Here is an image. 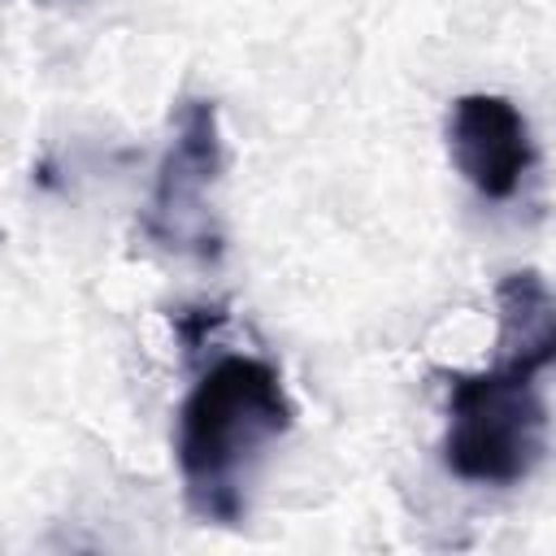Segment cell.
<instances>
[{
	"instance_id": "277c9868",
	"label": "cell",
	"mask_w": 556,
	"mask_h": 556,
	"mask_svg": "<svg viewBox=\"0 0 556 556\" xmlns=\"http://www.w3.org/2000/svg\"><path fill=\"white\" fill-rule=\"evenodd\" d=\"M447 152L460 178L482 200L517 195L521 178L534 165V139L521 109L491 91L456 96L447 109Z\"/></svg>"
},
{
	"instance_id": "5b68a950",
	"label": "cell",
	"mask_w": 556,
	"mask_h": 556,
	"mask_svg": "<svg viewBox=\"0 0 556 556\" xmlns=\"http://www.w3.org/2000/svg\"><path fill=\"white\" fill-rule=\"evenodd\" d=\"M495 313H500L495 356L521 361V365L547 374V365L556 356V304H552L543 274L539 269L504 274L495 287Z\"/></svg>"
},
{
	"instance_id": "6da1fadb",
	"label": "cell",
	"mask_w": 556,
	"mask_h": 556,
	"mask_svg": "<svg viewBox=\"0 0 556 556\" xmlns=\"http://www.w3.org/2000/svg\"><path fill=\"white\" fill-rule=\"evenodd\" d=\"M282 374L261 356H222L178 408V473L200 521L235 526L248 508V478L261 452L291 430Z\"/></svg>"
},
{
	"instance_id": "7a4b0ae2",
	"label": "cell",
	"mask_w": 556,
	"mask_h": 556,
	"mask_svg": "<svg viewBox=\"0 0 556 556\" xmlns=\"http://www.w3.org/2000/svg\"><path fill=\"white\" fill-rule=\"evenodd\" d=\"M543 369L500 361L478 374H447L443 465L473 486H517L547 452Z\"/></svg>"
},
{
	"instance_id": "8992f818",
	"label": "cell",
	"mask_w": 556,
	"mask_h": 556,
	"mask_svg": "<svg viewBox=\"0 0 556 556\" xmlns=\"http://www.w3.org/2000/svg\"><path fill=\"white\" fill-rule=\"evenodd\" d=\"M217 321H222V308H182V313H174V326H178V334L191 352L200 348L204 330H213Z\"/></svg>"
},
{
	"instance_id": "3957f363",
	"label": "cell",
	"mask_w": 556,
	"mask_h": 556,
	"mask_svg": "<svg viewBox=\"0 0 556 556\" xmlns=\"http://www.w3.org/2000/svg\"><path fill=\"white\" fill-rule=\"evenodd\" d=\"M222 174V130L213 100H182L174 113L169 148L156 165L152 200L143 213V230L174 252H195L217 261L222 230L213 222V187Z\"/></svg>"
},
{
	"instance_id": "52a82bcc",
	"label": "cell",
	"mask_w": 556,
	"mask_h": 556,
	"mask_svg": "<svg viewBox=\"0 0 556 556\" xmlns=\"http://www.w3.org/2000/svg\"><path fill=\"white\" fill-rule=\"evenodd\" d=\"M35 4H78V0H35Z\"/></svg>"
}]
</instances>
